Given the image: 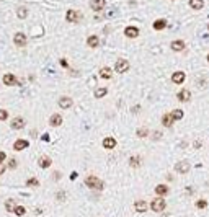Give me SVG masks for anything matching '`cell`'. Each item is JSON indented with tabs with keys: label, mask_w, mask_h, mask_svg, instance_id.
Segmentation results:
<instances>
[{
	"label": "cell",
	"mask_w": 209,
	"mask_h": 217,
	"mask_svg": "<svg viewBox=\"0 0 209 217\" xmlns=\"http://www.w3.org/2000/svg\"><path fill=\"white\" fill-rule=\"evenodd\" d=\"M165 207H167V202L163 201L162 196H159V197H155V199L150 201V209L154 212H163Z\"/></svg>",
	"instance_id": "obj_1"
},
{
	"label": "cell",
	"mask_w": 209,
	"mask_h": 217,
	"mask_svg": "<svg viewBox=\"0 0 209 217\" xmlns=\"http://www.w3.org/2000/svg\"><path fill=\"white\" fill-rule=\"evenodd\" d=\"M85 185H87L88 188H93V190H103V181L98 180L97 176H88L85 178Z\"/></svg>",
	"instance_id": "obj_2"
},
{
	"label": "cell",
	"mask_w": 209,
	"mask_h": 217,
	"mask_svg": "<svg viewBox=\"0 0 209 217\" xmlns=\"http://www.w3.org/2000/svg\"><path fill=\"white\" fill-rule=\"evenodd\" d=\"M115 70L118 74H124L129 70V62L126 59H118L116 60V65H115Z\"/></svg>",
	"instance_id": "obj_3"
},
{
	"label": "cell",
	"mask_w": 209,
	"mask_h": 217,
	"mask_svg": "<svg viewBox=\"0 0 209 217\" xmlns=\"http://www.w3.org/2000/svg\"><path fill=\"white\" fill-rule=\"evenodd\" d=\"M105 5H106V2L105 0H90V8H92L93 12H101Z\"/></svg>",
	"instance_id": "obj_4"
},
{
	"label": "cell",
	"mask_w": 209,
	"mask_h": 217,
	"mask_svg": "<svg viewBox=\"0 0 209 217\" xmlns=\"http://www.w3.org/2000/svg\"><path fill=\"white\" fill-rule=\"evenodd\" d=\"M72 105H74V101H72V98H70V96L59 98V106L62 108V110H69V108H72Z\"/></svg>",
	"instance_id": "obj_5"
},
{
	"label": "cell",
	"mask_w": 209,
	"mask_h": 217,
	"mask_svg": "<svg viewBox=\"0 0 209 217\" xmlns=\"http://www.w3.org/2000/svg\"><path fill=\"white\" fill-rule=\"evenodd\" d=\"M175 170H177L178 173H182V175H185V173L189 172V162H178L175 165Z\"/></svg>",
	"instance_id": "obj_6"
},
{
	"label": "cell",
	"mask_w": 209,
	"mask_h": 217,
	"mask_svg": "<svg viewBox=\"0 0 209 217\" xmlns=\"http://www.w3.org/2000/svg\"><path fill=\"white\" fill-rule=\"evenodd\" d=\"M13 42H15L16 46H20V48H23V46H26V36L23 34V33H16V34L13 36Z\"/></svg>",
	"instance_id": "obj_7"
},
{
	"label": "cell",
	"mask_w": 209,
	"mask_h": 217,
	"mask_svg": "<svg viewBox=\"0 0 209 217\" xmlns=\"http://www.w3.org/2000/svg\"><path fill=\"white\" fill-rule=\"evenodd\" d=\"M3 83L8 85V87H12V85H20V83H18V80H16V77L13 74H5V75H3Z\"/></svg>",
	"instance_id": "obj_8"
},
{
	"label": "cell",
	"mask_w": 209,
	"mask_h": 217,
	"mask_svg": "<svg viewBox=\"0 0 209 217\" xmlns=\"http://www.w3.org/2000/svg\"><path fill=\"white\" fill-rule=\"evenodd\" d=\"M134 209L139 212V214H144V212L149 209V204H147V201H136L134 202Z\"/></svg>",
	"instance_id": "obj_9"
},
{
	"label": "cell",
	"mask_w": 209,
	"mask_h": 217,
	"mask_svg": "<svg viewBox=\"0 0 209 217\" xmlns=\"http://www.w3.org/2000/svg\"><path fill=\"white\" fill-rule=\"evenodd\" d=\"M28 145H30V142H28V140H25V139H18V140H15V144H13V149H15L16 152H20V150H25Z\"/></svg>",
	"instance_id": "obj_10"
},
{
	"label": "cell",
	"mask_w": 209,
	"mask_h": 217,
	"mask_svg": "<svg viewBox=\"0 0 209 217\" xmlns=\"http://www.w3.org/2000/svg\"><path fill=\"white\" fill-rule=\"evenodd\" d=\"M10 126H12V129H16V131L23 129V127H25V119H23V118H13Z\"/></svg>",
	"instance_id": "obj_11"
},
{
	"label": "cell",
	"mask_w": 209,
	"mask_h": 217,
	"mask_svg": "<svg viewBox=\"0 0 209 217\" xmlns=\"http://www.w3.org/2000/svg\"><path fill=\"white\" fill-rule=\"evenodd\" d=\"M172 82L177 83V85L183 83V82H185V72H182V70H177V72L172 75Z\"/></svg>",
	"instance_id": "obj_12"
},
{
	"label": "cell",
	"mask_w": 209,
	"mask_h": 217,
	"mask_svg": "<svg viewBox=\"0 0 209 217\" xmlns=\"http://www.w3.org/2000/svg\"><path fill=\"white\" fill-rule=\"evenodd\" d=\"M103 147L106 150H111L116 147V139L115 137H105L103 139Z\"/></svg>",
	"instance_id": "obj_13"
},
{
	"label": "cell",
	"mask_w": 209,
	"mask_h": 217,
	"mask_svg": "<svg viewBox=\"0 0 209 217\" xmlns=\"http://www.w3.org/2000/svg\"><path fill=\"white\" fill-rule=\"evenodd\" d=\"M124 34L127 38H137L139 36V30L136 26H127V28H124Z\"/></svg>",
	"instance_id": "obj_14"
},
{
	"label": "cell",
	"mask_w": 209,
	"mask_h": 217,
	"mask_svg": "<svg viewBox=\"0 0 209 217\" xmlns=\"http://www.w3.org/2000/svg\"><path fill=\"white\" fill-rule=\"evenodd\" d=\"M177 98L182 103H186V101H189V98H191V93H189V90H186V88H185V90H182L177 95Z\"/></svg>",
	"instance_id": "obj_15"
},
{
	"label": "cell",
	"mask_w": 209,
	"mask_h": 217,
	"mask_svg": "<svg viewBox=\"0 0 209 217\" xmlns=\"http://www.w3.org/2000/svg\"><path fill=\"white\" fill-rule=\"evenodd\" d=\"M65 20L70 21V23H77L79 21V13L74 12V10H67V13H65Z\"/></svg>",
	"instance_id": "obj_16"
},
{
	"label": "cell",
	"mask_w": 209,
	"mask_h": 217,
	"mask_svg": "<svg viewBox=\"0 0 209 217\" xmlns=\"http://www.w3.org/2000/svg\"><path fill=\"white\" fill-rule=\"evenodd\" d=\"M49 122H51V126L57 127V126H61V124H62V116L56 113V114H52V116L49 118Z\"/></svg>",
	"instance_id": "obj_17"
},
{
	"label": "cell",
	"mask_w": 209,
	"mask_h": 217,
	"mask_svg": "<svg viewBox=\"0 0 209 217\" xmlns=\"http://www.w3.org/2000/svg\"><path fill=\"white\" fill-rule=\"evenodd\" d=\"M185 41H182V39H177V41H173L172 42V49L175 51V52H180V51H183L185 49Z\"/></svg>",
	"instance_id": "obj_18"
},
{
	"label": "cell",
	"mask_w": 209,
	"mask_h": 217,
	"mask_svg": "<svg viewBox=\"0 0 209 217\" xmlns=\"http://www.w3.org/2000/svg\"><path fill=\"white\" fill-rule=\"evenodd\" d=\"M38 165H39L41 168H49L52 165V160L49 157H39V162H38Z\"/></svg>",
	"instance_id": "obj_19"
},
{
	"label": "cell",
	"mask_w": 209,
	"mask_h": 217,
	"mask_svg": "<svg viewBox=\"0 0 209 217\" xmlns=\"http://www.w3.org/2000/svg\"><path fill=\"white\" fill-rule=\"evenodd\" d=\"M162 122H163V126H165V127H172L175 121H173L172 114H163V116H162Z\"/></svg>",
	"instance_id": "obj_20"
},
{
	"label": "cell",
	"mask_w": 209,
	"mask_h": 217,
	"mask_svg": "<svg viewBox=\"0 0 209 217\" xmlns=\"http://www.w3.org/2000/svg\"><path fill=\"white\" fill-rule=\"evenodd\" d=\"M189 7H191L193 10H201L204 7V2L203 0H189Z\"/></svg>",
	"instance_id": "obj_21"
},
{
	"label": "cell",
	"mask_w": 209,
	"mask_h": 217,
	"mask_svg": "<svg viewBox=\"0 0 209 217\" xmlns=\"http://www.w3.org/2000/svg\"><path fill=\"white\" fill-rule=\"evenodd\" d=\"M87 44L90 46V48H97V46L100 44V39H98V36H95V34L88 36V39H87Z\"/></svg>",
	"instance_id": "obj_22"
},
{
	"label": "cell",
	"mask_w": 209,
	"mask_h": 217,
	"mask_svg": "<svg viewBox=\"0 0 209 217\" xmlns=\"http://www.w3.org/2000/svg\"><path fill=\"white\" fill-rule=\"evenodd\" d=\"M111 75H113V72H111V69L110 67H103L101 70H100V77L101 78H111Z\"/></svg>",
	"instance_id": "obj_23"
},
{
	"label": "cell",
	"mask_w": 209,
	"mask_h": 217,
	"mask_svg": "<svg viewBox=\"0 0 209 217\" xmlns=\"http://www.w3.org/2000/svg\"><path fill=\"white\" fill-rule=\"evenodd\" d=\"M155 193L159 196H165L168 193V186H165V185H157L155 186Z\"/></svg>",
	"instance_id": "obj_24"
},
{
	"label": "cell",
	"mask_w": 209,
	"mask_h": 217,
	"mask_svg": "<svg viewBox=\"0 0 209 217\" xmlns=\"http://www.w3.org/2000/svg\"><path fill=\"white\" fill-rule=\"evenodd\" d=\"M167 26V21L163 20V18H160V20H157V21H154V30H157V31H160V30H163V28Z\"/></svg>",
	"instance_id": "obj_25"
},
{
	"label": "cell",
	"mask_w": 209,
	"mask_h": 217,
	"mask_svg": "<svg viewBox=\"0 0 209 217\" xmlns=\"http://www.w3.org/2000/svg\"><path fill=\"white\" fill-rule=\"evenodd\" d=\"M136 136H137V137H141V139H144V137L149 136V129H147V127H141V129L136 131Z\"/></svg>",
	"instance_id": "obj_26"
},
{
	"label": "cell",
	"mask_w": 209,
	"mask_h": 217,
	"mask_svg": "<svg viewBox=\"0 0 209 217\" xmlns=\"http://www.w3.org/2000/svg\"><path fill=\"white\" fill-rule=\"evenodd\" d=\"M170 114H172L173 121H180V119L183 118V111H182V110H173L172 113H170Z\"/></svg>",
	"instance_id": "obj_27"
},
{
	"label": "cell",
	"mask_w": 209,
	"mask_h": 217,
	"mask_svg": "<svg viewBox=\"0 0 209 217\" xmlns=\"http://www.w3.org/2000/svg\"><path fill=\"white\" fill-rule=\"evenodd\" d=\"M25 212H26V209H25L23 206H15V209H13V214H15V215H18V217L25 215Z\"/></svg>",
	"instance_id": "obj_28"
},
{
	"label": "cell",
	"mask_w": 209,
	"mask_h": 217,
	"mask_svg": "<svg viewBox=\"0 0 209 217\" xmlns=\"http://www.w3.org/2000/svg\"><path fill=\"white\" fill-rule=\"evenodd\" d=\"M26 186L28 188H36V186H39V181H38L36 178H28V180H26Z\"/></svg>",
	"instance_id": "obj_29"
},
{
	"label": "cell",
	"mask_w": 209,
	"mask_h": 217,
	"mask_svg": "<svg viewBox=\"0 0 209 217\" xmlns=\"http://www.w3.org/2000/svg\"><path fill=\"white\" fill-rule=\"evenodd\" d=\"M16 15H18V18H21V20H23V18H26V15H28V10H26L25 7H20V8L16 10Z\"/></svg>",
	"instance_id": "obj_30"
},
{
	"label": "cell",
	"mask_w": 209,
	"mask_h": 217,
	"mask_svg": "<svg viewBox=\"0 0 209 217\" xmlns=\"http://www.w3.org/2000/svg\"><path fill=\"white\" fill-rule=\"evenodd\" d=\"M106 93H108L106 88H97V90H95V96H97V98H103Z\"/></svg>",
	"instance_id": "obj_31"
},
{
	"label": "cell",
	"mask_w": 209,
	"mask_h": 217,
	"mask_svg": "<svg viewBox=\"0 0 209 217\" xmlns=\"http://www.w3.org/2000/svg\"><path fill=\"white\" fill-rule=\"evenodd\" d=\"M15 201H13V199H8L7 202H5V209L7 211H10V212H13V209H15Z\"/></svg>",
	"instance_id": "obj_32"
},
{
	"label": "cell",
	"mask_w": 209,
	"mask_h": 217,
	"mask_svg": "<svg viewBox=\"0 0 209 217\" xmlns=\"http://www.w3.org/2000/svg\"><path fill=\"white\" fill-rule=\"evenodd\" d=\"M196 207H198V209H206V207H207V201H204V199L198 201L196 202Z\"/></svg>",
	"instance_id": "obj_33"
},
{
	"label": "cell",
	"mask_w": 209,
	"mask_h": 217,
	"mask_svg": "<svg viewBox=\"0 0 209 217\" xmlns=\"http://www.w3.org/2000/svg\"><path fill=\"white\" fill-rule=\"evenodd\" d=\"M7 118H8L7 110H0V121H7Z\"/></svg>",
	"instance_id": "obj_34"
},
{
	"label": "cell",
	"mask_w": 209,
	"mask_h": 217,
	"mask_svg": "<svg viewBox=\"0 0 209 217\" xmlns=\"http://www.w3.org/2000/svg\"><path fill=\"white\" fill-rule=\"evenodd\" d=\"M129 162H131V167H139V158H136V157H131L129 158Z\"/></svg>",
	"instance_id": "obj_35"
},
{
	"label": "cell",
	"mask_w": 209,
	"mask_h": 217,
	"mask_svg": "<svg viewBox=\"0 0 209 217\" xmlns=\"http://www.w3.org/2000/svg\"><path fill=\"white\" fill-rule=\"evenodd\" d=\"M16 165H18L16 160H15V158H10V162H8V168L13 170V168H16Z\"/></svg>",
	"instance_id": "obj_36"
},
{
	"label": "cell",
	"mask_w": 209,
	"mask_h": 217,
	"mask_svg": "<svg viewBox=\"0 0 209 217\" xmlns=\"http://www.w3.org/2000/svg\"><path fill=\"white\" fill-rule=\"evenodd\" d=\"M5 170H7V167L3 165V162H0V175H2V173H5Z\"/></svg>",
	"instance_id": "obj_37"
},
{
	"label": "cell",
	"mask_w": 209,
	"mask_h": 217,
	"mask_svg": "<svg viewBox=\"0 0 209 217\" xmlns=\"http://www.w3.org/2000/svg\"><path fill=\"white\" fill-rule=\"evenodd\" d=\"M160 136H162V134H160L159 131H155V132H154V136H152V139H155V140H157V139H160Z\"/></svg>",
	"instance_id": "obj_38"
},
{
	"label": "cell",
	"mask_w": 209,
	"mask_h": 217,
	"mask_svg": "<svg viewBox=\"0 0 209 217\" xmlns=\"http://www.w3.org/2000/svg\"><path fill=\"white\" fill-rule=\"evenodd\" d=\"M64 197H65V193H57V199H61V201H62Z\"/></svg>",
	"instance_id": "obj_39"
},
{
	"label": "cell",
	"mask_w": 209,
	"mask_h": 217,
	"mask_svg": "<svg viewBox=\"0 0 209 217\" xmlns=\"http://www.w3.org/2000/svg\"><path fill=\"white\" fill-rule=\"evenodd\" d=\"M7 158V155H5V152H0V162H3V160Z\"/></svg>",
	"instance_id": "obj_40"
},
{
	"label": "cell",
	"mask_w": 209,
	"mask_h": 217,
	"mask_svg": "<svg viewBox=\"0 0 209 217\" xmlns=\"http://www.w3.org/2000/svg\"><path fill=\"white\" fill-rule=\"evenodd\" d=\"M41 139L44 140V142H47V140H49V134H44V136H41Z\"/></svg>",
	"instance_id": "obj_41"
},
{
	"label": "cell",
	"mask_w": 209,
	"mask_h": 217,
	"mask_svg": "<svg viewBox=\"0 0 209 217\" xmlns=\"http://www.w3.org/2000/svg\"><path fill=\"white\" fill-rule=\"evenodd\" d=\"M75 178H77V172H72L70 173V180H75Z\"/></svg>",
	"instance_id": "obj_42"
},
{
	"label": "cell",
	"mask_w": 209,
	"mask_h": 217,
	"mask_svg": "<svg viewBox=\"0 0 209 217\" xmlns=\"http://www.w3.org/2000/svg\"><path fill=\"white\" fill-rule=\"evenodd\" d=\"M141 110V108L139 106H132V113H137V111H139Z\"/></svg>",
	"instance_id": "obj_43"
},
{
	"label": "cell",
	"mask_w": 209,
	"mask_h": 217,
	"mask_svg": "<svg viewBox=\"0 0 209 217\" xmlns=\"http://www.w3.org/2000/svg\"><path fill=\"white\" fill-rule=\"evenodd\" d=\"M194 147L199 149V147H201V142H199V140H196V142H194Z\"/></svg>",
	"instance_id": "obj_44"
},
{
	"label": "cell",
	"mask_w": 209,
	"mask_h": 217,
	"mask_svg": "<svg viewBox=\"0 0 209 217\" xmlns=\"http://www.w3.org/2000/svg\"><path fill=\"white\" fill-rule=\"evenodd\" d=\"M54 178H56V180H57V178H61V173L56 172V173H54Z\"/></svg>",
	"instance_id": "obj_45"
},
{
	"label": "cell",
	"mask_w": 209,
	"mask_h": 217,
	"mask_svg": "<svg viewBox=\"0 0 209 217\" xmlns=\"http://www.w3.org/2000/svg\"><path fill=\"white\" fill-rule=\"evenodd\" d=\"M207 62H209V54H207Z\"/></svg>",
	"instance_id": "obj_46"
},
{
	"label": "cell",
	"mask_w": 209,
	"mask_h": 217,
	"mask_svg": "<svg viewBox=\"0 0 209 217\" xmlns=\"http://www.w3.org/2000/svg\"><path fill=\"white\" fill-rule=\"evenodd\" d=\"M207 30H209V25H207Z\"/></svg>",
	"instance_id": "obj_47"
}]
</instances>
